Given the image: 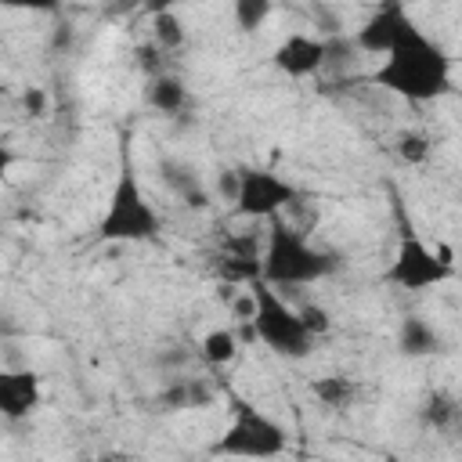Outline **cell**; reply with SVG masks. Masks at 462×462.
Segmentation results:
<instances>
[{
	"label": "cell",
	"instance_id": "e0dca14e",
	"mask_svg": "<svg viewBox=\"0 0 462 462\" xmlns=\"http://www.w3.org/2000/svg\"><path fill=\"white\" fill-rule=\"evenodd\" d=\"M393 155L404 162V166H426L430 155H433V137L419 126H408L393 137Z\"/></svg>",
	"mask_w": 462,
	"mask_h": 462
},
{
	"label": "cell",
	"instance_id": "30bf717a",
	"mask_svg": "<svg viewBox=\"0 0 462 462\" xmlns=\"http://www.w3.org/2000/svg\"><path fill=\"white\" fill-rule=\"evenodd\" d=\"M43 401V386H40V375L36 372H4L0 375V411L4 419L18 422V419H29Z\"/></svg>",
	"mask_w": 462,
	"mask_h": 462
},
{
	"label": "cell",
	"instance_id": "7402d4cb",
	"mask_svg": "<svg viewBox=\"0 0 462 462\" xmlns=\"http://www.w3.org/2000/svg\"><path fill=\"white\" fill-rule=\"evenodd\" d=\"M300 318H303V325H307V332H310L314 339L332 328V314H328L321 303H303V307H300Z\"/></svg>",
	"mask_w": 462,
	"mask_h": 462
},
{
	"label": "cell",
	"instance_id": "3957f363",
	"mask_svg": "<svg viewBox=\"0 0 462 462\" xmlns=\"http://www.w3.org/2000/svg\"><path fill=\"white\" fill-rule=\"evenodd\" d=\"M249 292H253V303H256V310H253V318H249L253 336H256L271 354H278V357H289V361L310 357L314 336L307 332V325H303V318H300V307H289V303L282 300V292L271 289L267 282L249 285Z\"/></svg>",
	"mask_w": 462,
	"mask_h": 462
},
{
	"label": "cell",
	"instance_id": "8fae6325",
	"mask_svg": "<svg viewBox=\"0 0 462 462\" xmlns=\"http://www.w3.org/2000/svg\"><path fill=\"white\" fill-rule=\"evenodd\" d=\"M159 173H162L166 188H170V191H173L188 209H206V206H209L213 191L202 184V173H199L191 162L162 155V159H159Z\"/></svg>",
	"mask_w": 462,
	"mask_h": 462
},
{
	"label": "cell",
	"instance_id": "5b68a950",
	"mask_svg": "<svg viewBox=\"0 0 462 462\" xmlns=\"http://www.w3.org/2000/svg\"><path fill=\"white\" fill-rule=\"evenodd\" d=\"M289 451V430L249 401H235V415L224 433L213 440V455L220 458H278Z\"/></svg>",
	"mask_w": 462,
	"mask_h": 462
},
{
	"label": "cell",
	"instance_id": "8992f818",
	"mask_svg": "<svg viewBox=\"0 0 462 462\" xmlns=\"http://www.w3.org/2000/svg\"><path fill=\"white\" fill-rule=\"evenodd\" d=\"M448 278H455L451 253L448 249H430L415 231H401L393 260L383 271V282L393 285V289H404V292H426V289L444 285Z\"/></svg>",
	"mask_w": 462,
	"mask_h": 462
},
{
	"label": "cell",
	"instance_id": "ffe728a7",
	"mask_svg": "<svg viewBox=\"0 0 462 462\" xmlns=\"http://www.w3.org/2000/svg\"><path fill=\"white\" fill-rule=\"evenodd\" d=\"M134 58H137V69L148 76V79H155V76H166L170 72V65H166V54L148 40V43H137L134 47Z\"/></svg>",
	"mask_w": 462,
	"mask_h": 462
},
{
	"label": "cell",
	"instance_id": "f1b7e54d",
	"mask_svg": "<svg viewBox=\"0 0 462 462\" xmlns=\"http://www.w3.org/2000/svg\"><path fill=\"white\" fill-rule=\"evenodd\" d=\"M458 401H462V397H458Z\"/></svg>",
	"mask_w": 462,
	"mask_h": 462
},
{
	"label": "cell",
	"instance_id": "6da1fadb",
	"mask_svg": "<svg viewBox=\"0 0 462 462\" xmlns=\"http://www.w3.org/2000/svg\"><path fill=\"white\" fill-rule=\"evenodd\" d=\"M365 79L411 105H426L451 90V54L408 14L401 22L393 47Z\"/></svg>",
	"mask_w": 462,
	"mask_h": 462
},
{
	"label": "cell",
	"instance_id": "603a6c76",
	"mask_svg": "<svg viewBox=\"0 0 462 462\" xmlns=\"http://www.w3.org/2000/svg\"><path fill=\"white\" fill-rule=\"evenodd\" d=\"M217 401V390L206 375H188V408H209Z\"/></svg>",
	"mask_w": 462,
	"mask_h": 462
},
{
	"label": "cell",
	"instance_id": "cb8c5ba5",
	"mask_svg": "<svg viewBox=\"0 0 462 462\" xmlns=\"http://www.w3.org/2000/svg\"><path fill=\"white\" fill-rule=\"evenodd\" d=\"M238 184H242V173L238 170H220L217 173V195L224 202H238Z\"/></svg>",
	"mask_w": 462,
	"mask_h": 462
},
{
	"label": "cell",
	"instance_id": "2e32d148",
	"mask_svg": "<svg viewBox=\"0 0 462 462\" xmlns=\"http://www.w3.org/2000/svg\"><path fill=\"white\" fill-rule=\"evenodd\" d=\"M152 43L170 58L188 43V25L173 7H155L152 14Z\"/></svg>",
	"mask_w": 462,
	"mask_h": 462
},
{
	"label": "cell",
	"instance_id": "9a60e30c",
	"mask_svg": "<svg viewBox=\"0 0 462 462\" xmlns=\"http://www.w3.org/2000/svg\"><path fill=\"white\" fill-rule=\"evenodd\" d=\"M458 419H462V401H458L455 393H448V390H433V393H426L422 404H419V422H422L426 430L448 433V430L458 426Z\"/></svg>",
	"mask_w": 462,
	"mask_h": 462
},
{
	"label": "cell",
	"instance_id": "7a4b0ae2",
	"mask_svg": "<svg viewBox=\"0 0 462 462\" xmlns=\"http://www.w3.org/2000/svg\"><path fill=\"white\" fill-rule=\"evenodd\" d=\"M339 267H343L339 253L314 245L307 238V231H300L285 217L271 220L260 282H267L271 289H303V285H314L321 278H332Z\"/></svg>",
	"mask_w": 462,
	"mask_h": 462
},
{
	"label": "cell",
	"instance_id": "9c48e42d",
	"mask_svg": "<svg viewBox=\"0 0 462 462\" xmlns=\"http://www.w3.org/2000/svg\"><path fill=\"white\" fill-rule=\"evenodd\" d=\"M404 18H408L404 4H379V7L361 22V29H354L350 36H354V43H357L361 54H379V58H383V54L393 47V40H397Z\"/></svg>",
	"mask_w": 462,
	"mask_h": 462
},
{
	"label": "cell",
	"instance_id": "44dd1931",
	"mask_svg": "<svg viewBox=\"0 0 462 462\" xmlns=\"http://www.w3.org/2000/svg\"><path fill=\"white\" fill-rule=\"evenodd\" d=\"M155 404L162 411H184L188 408V375L184 379H173L170 386H162V393L155 397Z\"/></svg>",
	"mask_w": 462,
	"mask_h": 462
},
{
	"label": "cell",
	"instance_id": "484cf974",
	"mask_svg": "<svg viewBox=\"0 0 462 462\" xmlns=\"http://www.w3.org/2000/svg\"><path fill=\"white\" fill-rule=\"evenodd\" d=\"M69 43H72V25H54L47 47H51V51H69Z\"/></svg>",
	"mask_w": 462,
	"mask_h": 462
},
{
	"label": "cell",
	"instance_id": "d6986e66",
	"mask_svg": "<svg viewBox=\"0 0 462 462\" xmlns=\"http://www.w3.org/2000/svg\"><path fill=\"white\" fill-rule=\"evenodd\" d=\"M231 18H235V25L242 32H253V29H260L271 18V4L267 0H235Z\"/></svg>",
	"mask_w": 462,
	"mask_h": 462
},
{
	"label": "cell",
	"instance_id": "ba28073f",
	"mask_svg": "<svg viewBox=\"0 0 462 462\" xmlns=\"http://www.w3.org/2000/svg\"><path fill=\"white\" fill-rule=\"evenodd\" d=\"M274 69L292 76V79H307V76H318L325 72V40L321 36H310V32H289L274 54H271Z\"/></svg>",
	"mask_w": 462,
	"mask_h": 462
},
{
	"label": "cell",
	"instance_id": "ac0fdd59",
	"mask_svg": "<svg viewBox=\"0 0 462 462\" xmlns=\"http://www.w3.org/2000/svg\"><path fill=\"white\" fill-rule=\"evenodd\" d=\"M235 354H238V336H235L231 328H209V332L199 339V357H202L206 365H213V368L231 365Z\"/></svg>",
	"mask_w": 462,
	"mask_h": 462
},
{
	"label": "cell",
	"instance_id": "d4e9b609",
	"mask_svg": "<svg viewBox=\"0 0 462 462\" xmlns=\"http://www.w3.org/2000/svg\"><path fill=\"white\" fill-rule=\"evenodd\" d=\"M22 108H25L29 119H40V116L47 112V94H43L40 87H25V90H22Z\"/></svg>",
	"mask_w": 462,
	"mask_h": 462
},
{
	"label": "cell",
	"instance_id": "5bb4252c",
	"mask_svg": "<svg viewBox=\"0 0 462 462\" xmlns=\"http://www.w3.org/2000/svg\"><path fill=\"white\" fill-rule=\"evenodd\" d=\"M310 393L328 411H350L357 404V397H361V386H357V379H350L343 372H332V375H318L310 383Z\"/></svg>",
	"mask_w": 462,
	"mask_h": 462
},
{
	"label": "cell",
	"instance_id": "83f0119b",
	"mask_svg": "<svg viewBox=\"0 0 462 462\" xmlns=\"http://www.w3.org/2000/svg\"><path fill=\"white\" fill-rule=\"evenodd\" d=\"M390 462H397V458H390Z\"/></svg>",
	"mask_w": 462,
	"mask_h": 462
},
{
	"label": "cell",
	"instance_id": "4316f807",
	"mask_svg": "<svg viewBox=\"0 0 462 462\" xmlns=\"http://www.w3.org/2000/svg\"><path fill=\"white\" fill-rule=\"evenodd\" d=\"M94 462H130V455L126 451H101Z\"/></svg>",
	"mask_w": 462,
	"mask_h": 462
},
{
	"label": "cell",
	"instance_id": "277c9868",
	"mask_svg": "<svg viewBox=\"0 0 462 462\" xmlns=\"http://www.w3.org/2000/svg\"><path fill=\"white\" fill-rule=\"evenodd\" d=\"M159 231H162L159 209L148 202V195L137 180V170L130 162H123L116 184H112L105 217L97 224V238H105V242H148Z\"/></svg>",
	"mask_w": 462,
	"mask_h": 462
},
{
	"label": "cell",
	"instance_id": "7c38bea8",
	"mask_svg": "<svg viewBox=\"0 0 462 462\" xmlns=\"http://www.w3.org/2000/svg\"><path fill=\"white\" fill-rule=\"evenodd\" d=\"M397 350L404 357H433L444 350V336L422 314H404L397 325Z\"/></svg>",
	"mask_w": 462,
	"mask_h": 462
},
{
	"label": "cell",
	"instance_id": "52a82bcc",
	"mask_svg": "<svg viewBox=\"0 0 462 462\" xmlns=\"http://www.w3.org/2000/svg\"><path fill=\"white\" fill-rule=\"evenodd\" d=\"M242 184H238V202L235 209L249 220H274L282 217V209H292L300 202V188L285 177H278L274 170H260V166H238Z\"/></svg>",
	"mask_w": 462,
	"mask_h": 462
},
{
	"label": "cell",
	"instance_id": "4fadbf2b",
	"mask_svg": "<svg viewBox=\"0 0 462 462\" xmlns=\"http://www.w3.org/2000/svg\"><path fill=\"white\" fill-rule=\"evenodd\" d=\"M144 101H148V108H155L159 116L177 119V116H184V112H188V105H191V90H188V83H184L180 76L166 72V76L148 79Z\"/></svg>",
	"mask_w": 462,
	"mask_h": 462
}]
</instances>
